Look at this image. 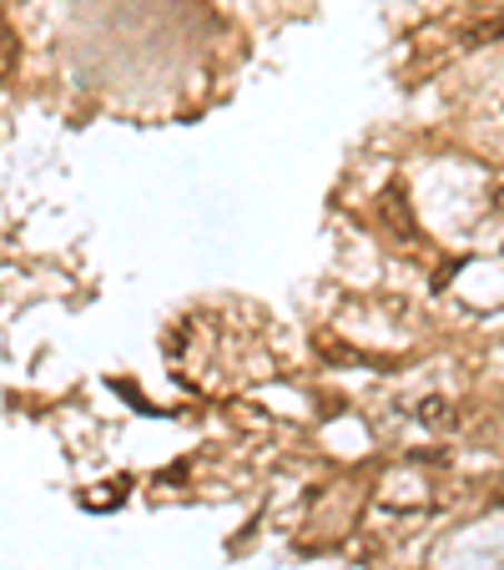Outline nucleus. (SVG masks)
<instances>
[{
	"mask_svg": "<svg viewBox=\"0 0 504 570\" xmlns=\"http://www.w3.org/2000/svg\"><path fill=\"white\" fill-rule=\"evenodd\" d=\"M494 41H504V16L500 11L474 16V21L459 26V46H464V51H484V46H494Z\"/></svg>",
	"mask_w": 504,
	"mask_h": 570,
	"instance_id": "obj_2",
	"label": "nucleus"
},
{
	"mask_svg": "<svg viewBox=\"0 0 504 570\" xmlns=\"http://www.w3.org/2000/svg\"><path fill=\"white\" fill-rule=\"evenodd\" d=\"M374 217H378V227H384V233L394 237V243H404V248H418L414 213H408V203H404V197H398V187H388V193H378Z\"/></svg>",
	"mask_w": 504,
	"mask_h": 570,
	"instance_id": "obj_1",
	"label": "nucleus"
},
{
	"mask_svg": "<svg viewBox=\"0 0 504 570\" xmlns=\"http://www.w3.org/2000/svg\"><path fill=\"white\" fill-rule=\"evenodd\" d=\"M494 207H500V213H504V187H494Z\"/></svg>",
	"mask_w": 504,
	"mask_h": 570,
	"instance_id": "obj_4",
	"label": "nucleus"
},
{
	"mask_svg": "<svg viewBox=\"0 0 504 570\" xmlns=\"http://www.w3.org/2000/svg\"><path fill=\"white\" fill-rule=\"evenodd\" d=\"M414 414L424 424H429V430H454V424H459V414H454V404L449 399H439V394H429V399H418L414 404Z\"/></svg>",
	"mask_w": 504,
	"mask_h": 570,
	"instance_id": "obj_3",
	"label": "nucleus"
}]
</instances>
